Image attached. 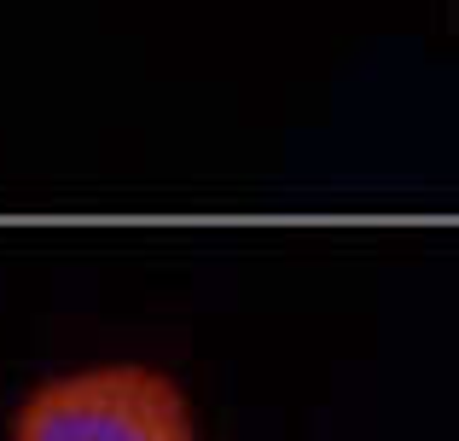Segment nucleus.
<instances>
[{"label": "nucleus", "instance_id": "obj_1", "mask_svg": "<svg viewBox=\"0 0 459 441\" xmlns=\"http://www.w3.org/2000/svg\"><path fill=\"white\" fill-rule=\"evenodd\" d=\"M12 441H192V412L163 372L93 366L35 389Z\"/></svg>", "mask_w": 459, "mask_h": 441}]
</instances>
